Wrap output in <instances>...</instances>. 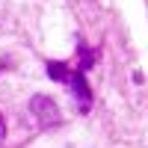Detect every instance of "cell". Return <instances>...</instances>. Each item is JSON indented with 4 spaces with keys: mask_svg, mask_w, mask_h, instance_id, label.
Here are the masks:
<instances>
[{
    "mask_svg": "<svg viewBox=\"0 0 148 148\" xmlns=\"http://www.w3.org/2000/svg\"><path fill=\"white\" fill-rule=\"evenodd\" d=\"M30 113H33L36 127H42V130H51V127L59 125V110L53 104V98H47V95L30 98Z\"/></svg>",
    "mask_w": 148,
    "mask_h": 148,
    "instance_id": "1",
    "label": "cell"
},
{
    "mask_svg": "<svg viewBox=\"0 0 148 148\" xmlns=\"http://www.w3.org/2000/svg\"><path fill=\"white\" fill-rule=\"evenodd\" d=\"M62 83L71 89L74 101H77V107H80V113H89V110H92V89H89V83H86V77L80 71H68Z\"/></svg>",
    "mask_w": 148,
    "mask_h": 148,
    "instance_id": "2",
    "label": "cell"
},
{
    "mask_svg": "<svg viewBox=\"0 0 148 148\" xmlns=\"http://www.w3.org/2000/svg\"><path fill=\"white\" fill-rule=\"evenodd\" d=\"M77 56H80V65H77V71H80V74H83L86 68H92V65H95V59H98V53H95V51H89L83 42L77 45Z\"/></svg>",
    "mask_w": 148,
    "mask_h": 148,
    "instance_id": "3",
    "label": "cell"
},
{
    "mask_svg": "<svg viewBox=\"0 0 148 148\" xmlns=\"http://www.w3.org/2000/svg\"><path fill=\"white\" fill-rule=\"evenodd\" d=\"M6 139V121H3V113H0V142Z\"/></svg>",
    "mask_w": 148,
    "mask_h": 148,
    "instance_id": "4",
    "label": "cell"
}]
</instances>
